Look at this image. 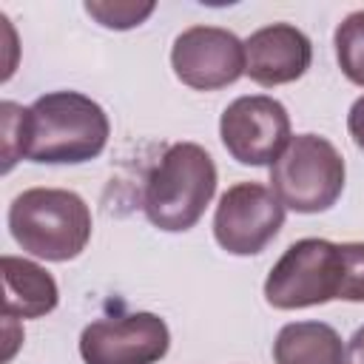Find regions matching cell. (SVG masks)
Returning <instances> with one entry per match:
<instances>
[{"instance_id":"obj_1","label":"cell","mask_w":364,"mask_h":364,"mask_svg":"<svg viewBox=\"0 0 364 364\" xmlns=\"http://www.w3.org/2000/svg\"><path fill=\"white\" fill-rule=\"evenodd\" d=\"M264 299L276 310L316 307L333 299L364 301V242H293L270 267Z\"/></svg>"},{"instance_id":"obj_11","label":"cell","mask_w":364,"mask_h":364,"mask_svg":"<svg viewBox=\"0 0 364 364\" xmlns=\"http://www.w3.org/2000/svg\"><path fill=\"white\" fill-rule=\"evenodd\" d=\"M60 301L54 276L20 256H3V316L43 318Z\"/></svg>"},{"instance_id":"obj_14","label":"cell","mask_w":364,"mask_h":364,"mask_svg":"<svg viewBox=\"0 0 364 364\" xmlns=\"http://www.w3.org/2000/svg\"><path fill=\"white\" fill-rule=\"evenodd\" d=\"M156 6L148 0V3H134V0H88L85 3V11L105 28H117V31H125V28H134L139 26Z\"/></svg>"},{"instance_id":"obj_2","label":"cell","mask_w":364,"mask_h":364,"mask_svg":"<svg viewBox=\"0 0 364 364\" xmlns=\"http://www.w3.org/2000/svg\"><path fill=\"white\" fill-rule=\"evenodd\" d=\"M108 134V114L80 91H51L26 108V159L31 162H88L102 154Z\"/></svg>"},{"instance_id":"obj_15","label":"cell","mask_w":364,"mask_h":364,"mask_svg":"<svg viewBox=\"0 0 364 364\" xmlns=\"http://www.w3.org/2000/svg\"><path fill=\"white\" fill-rule=\"evenodd\" d=\"M0 125H3V171H11L14 162L26 156V108L17 102H3Z\"/></svg>"},{"instance_id":"obj_6","label":"cell","mask_w":364,"mask_h":364,"mask_svg":"<svg viewBox=\"0 0 364 364\" xmlns=\"http://www.w3.org/2000/svg\"><path fill=\"white\" fill-rule=\"evenodd\" d=\"M225 151L242 165H273L290 145L287 108L267 94H247L233 100L219 119Z\"/></svg>"},{"instance_id":"obj_9","label":"cell","mask_w":364,"mask_h":364,"mask_svg":"<svg viewBox=\"0 0 364 364\" xmlns=\"http://www.w3.org/2000/svg\"><path fill=\"white\" fill-rule=\"evenodd\" d=\"M171 65L188 88L216 91L245 74V43L219 26H191L173 40Z\"/></svg>"},{"instance_id":"obj_7","label":"cell","mask_w":364,"mask_h":364,"mask_svg":"<svg viewBox=\"0 0 364 364\" xmlns=\"http://www.w3.org/2000/svg\"><path fill=\"white\" fill-rule=\"evenodd\" d=\"M284 225V205L259 182H239L219 196L213 213V236L233 256L262 253Z\"/></svg>"},{"instance_id":"obj_13","label":"cell","mask_w":364,"mask_h":364,"mask_svg":"<svg viewBox=\"0 0 364 364\" xmlns=\"http://www.w3.org/2000/svg\"><path fill=\"white\" fill-rule=\"evenodd\" d=\"M333 46H336V60L341 74L364 88V9L347 14L336 34H333Z\"/></svg>"},{"instance_id":"obj_10","label":"cell","mask_w":364,"mask_h":364,"mask_svg":"<svg viewBox=\"0 0 364 364\" xmlns=\"http://www.w3.org/2000/svg\"><path fill=\"white\" fill-rule=\"evenodd\" d=\"M310 63L313 43L301 28L290 23L264 26L245 40V74L264 88L299 80Z\"/></svg>"},{"instance_id":"obj_8","label":"cell","mask_w":364,"mask_h":364,"mask_svg":"<svg viewBox=\"0 0 364 364\" xmlns=\"http://www.w3.org/2000/svg\"><path fill=\"white\" fill-rule=\"evenodd\" d=\"M171 347V330L156 313H128L91 321L80 336L85 364H156Z\"/></svg>"},{"instance_id":"obj_5","label":"cell","mask_w":364,"mask_h":364,"mask_svg":"<svg viewBox=\"0 0 364 364\" xmlns=\"http://www.w3.org/2000/svg\"><path fill=\"white\" fill-rule=\"evenodd\" d=\"M347 168L338 148L318 134H299L270 165V191L296 213H321L344 191Z\"/></svg>"},{"instance_id":"obj_4","label":"cell","mask_w":364,"mask_h":364,"mask_svg":"<svg viewBox=\"0 0 364 364\" xmlns=\"http://www.w3.org/2000/svg\"><path fill=\"white\" fill-rule=\"evenodd\" d=\"M91 210L85 199L63 188H28L9 205L14 242L46 262L77 259L91 239Z\"/></svg>"},{"instance_id":"obj_17","label":"cell","mask_w":364,"mask_h":364,"mask_svg":"<svg viewBox=\"0 0 364 364\" xmlns=\"http://www.w3.org/2000/svg\"><path fill=\"white\" fill-rule=\"evenodd\" d=\"M347 355H350V364H364V327H358L350 338V347H347Z\"/></svg>"},{"instance_id":"obj_16","label":"cell","mask_w":364,"mask_h":364,"mask_svg":"<svg viewBox=\"0 0 364 364\" xmlns=\"http://www.w3.org/2000/svg\"><path fill=\"white\" fill-rule=\"evenodd\" d=\"M347 131L353 136V142L364 151V97H358L347 114Z\"/></svg>"},{"instance_id":"obj_3","label":"cell","mask_w":364,"mask_h":364,"mask_svg":"<svg viewBox=\"0 0 364 364\" xmlns=\"http://www.w3.org/2000/svg\"><path fill=\"white\" fill-rule=\"evenodd\" d=\"M216 193L213 156L196 142L171 145L145 179L142 210L148 222L168 233L191 230Z\"/></svg>"},{"instance_id":"obj_12","label":"cell","mask_w":364,"mask_h":364,"mask_svg":"<svg viewBox=\"0 0 364 364\" xmlns=\"http://www.w3.org/2000/svg\"><path fill=\"white\" fill-rule=\"evenodd\" d=\"M276 364H347L341 336L324 321L284 324L273 341Z\"/></svg>"}]
</instances>
